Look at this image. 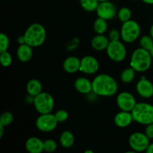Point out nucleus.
<instances>
[{
    "label": "nucleus",
    "mask_w": 153,
    "mask_h": 153,
    "mask_svg": "<svg viewBox=\"0 0 153 153\" xmlns=\"http://www.w3.org/2000/svg\"><path fill=\"white\" fill-rule=\"evenodd\" d=\"M93 92L101 97H111L117 94L118 85L116 80L108 74H100L92 82Z\"/></svg>",
    "instance_id": "f257e3e1"
},
{
    "label": "nucleus",
    "mask_w": 153,
    "mask_h": 153,
    "mask_svg": "<svg viewBox=\"0 0 153 153\" xmlns=\"http://www.w3.org/2000/svg\"><path fill=\"white\" fill-rule=\"evenodd\" d=\"M25 43L31 47L42 46L46 37V29L40 23H33L27 28L24 33Z\"/></svg>",
    "instance_id": "f03ea898"
},
{
    "label": "nucleus",
    "mask_w": 153,
    "mask_h": 153,
    "mask_svg": "<svg viewBox=\"0 0 153 153\" xmlns=\"http://www.w3.org/2000/svg\"><path fill=\"white\" fill-rule=\"evenodd\" d=\"M152 56L149 51L143 48L135 49L131 55L130 66L136 72H145L149 70L152 64Z\"/></svg>",
    "instance_id": "7ed1b4c3"
},
{
    "label": "nucleus",
    "mask_w": 153,
    "mask_h": 153,
    "mask_svg": "<svg viewBox=\"0 0 153 153\" xmlns=\"http://www.w3.org/2000/svg\"><path fill=\"white\" fill-rule=\"evenodd\" d=\"M131 114L134 120L141 125L153 123V105L149 103H137L131 111Z\"/></svg>",
    "instance_id": "20e7f679"
},
{
    "label": "nucleus",
    "mask_w": 153,
    "mask_h": 153,
    "mask_svg": "<svg viewBox=\"0 0 153 153\" xmlns=\"http://www.w3.org/2000/svg\"><path fill=\"white\" fill-rule=\"evenodd\" d=\"M34 108L38 113H51L54 108L55 101L52 95L46 92H41L40 94L34 97L33 102Z\"/></svg>",
    "instance_id": "39448f33"
},
{
    "label": "nucleus",
    "mask_w": 153,
    "mask_h": 153,
    "mask_svg": "<svg viewBox=\"0 0 153 153\" xmlns=\"http://www.w3.org/2000/svg\"><path fill=\"white\" fill-rule=\"evenodd\" d=\"M121 38L126 43H132L138 38L140 34L139 24L132 19L123 22L120 31Z\"/></svg>",
    "instance_id": "423d86ee"
},
{
    "label": "nucleus",
    "mask_w": 153,
    "mask_h": 153,
    "mask_svg": "<svg viewBox=\"0 0 153 153\" xmlns=\"http://www.w3.org/2000/svg\"><path fill=\"white\" fill-rule=\"evenodd\" d=\"M106 52L109 58L115 62H121L126 57V49L120 40L110 41Z\"/></svg>",
    "instance_id": "0eeeda50"
},
{
    "label": "nucleus",
    "mask_w": 153,
    "mask_h": 153,
    "mask_svg": "<svg viewBox=\"0 0 153 153\" xmlns=\"http://www.w3.org/2000/svg\"><path fill=\"white\" fill-rule=\"evenodd\" d=\"M58 123L55 114L51 113L42 114L36 120V127L43 132H50L55 129Z\"/></svg>",
    "instance_id": "6e6552de"
},
{
    "label": "nucleus",
    "mask_w": 153,
    "mask_h": 153,
    "mask_svg": "<svg viewBox=\"0 0 153 153\" xmlns=\"http://www.w3.org/2000/svg\"><path fill=\"white\" fill-rule=\"evenodd\" d=\"M150 139L141 132H134L130 135L128 138L129 146L134 152H143L146 151L149 145Z\"/></svg>",
    "instance_id": "1a4fd4ad"
},
{
    "label": "nucleus",
    "mask_w": 153,
    "mask_h": 153,
    "mask_svg": "<svg viewBox=\"0 0 153 153\" xmlns=\"http://www.w3.org/2000/svg\"><path fill=\"white\" fill-rule=\"evenodd\" d=\"M117 104L121 111H131L137 102L132 94L128 92H122L117 96Z\"/></svg>",
    "instance_id": "9d476101"
},
{
    "label": "nucleus",
    "mask_w": 153,
    "mask_h": 153,
    "mask_svg": "<svg viewBox=\"0 0 153 153\" xmlns=\"http://www.w3.org/2000/svg\"><path fill=\"white\" fill-rule=\"evenodd\" d=\"M97 16L100 18L109 20L115 17L117 14L116 6L109 1L100 2L97 8Z\"/></svg>",
    "instance_id": "9b49d317"
},
{
    "label": "nucleus",
    "mask_w": 153,
    "mask_h": 153,
    "mask_svg": "<svg viewBox=\"0 0 153 153\" xmlns=\"http://www.w3.org/2000/svg\"><path fill=\"white\" fill-rule=\"evenodd\" d=\"M100 68L98 61L94 57L85 56L81 59L80 71L85 74H94L97 73Z\"/></svg>",
    "instance_id": "f8f14e48"
},
{
    "label": "nucleus",
    "mask_w": 153,
    "mask_h": 153,
    "mask_svg": "<svg viewBox=\"0 0 153 153\" xmlns=\"http://www.w3.org/2000/svg\"><path fill=\"white\" fill-rule=\"evenodd\" d=\"M136 90L140 97L143 98H150L153 96V85L151 82L142 78L137 83Z\"/></svg>",
    "instance_id": "ddd939ff"
},
{
    "label": "nucleus",
    "mask_w": 153,
    "mask_h": 153,
    "mask_svg": "<svg viewBox=\"0 0 153 153\" xmlns=\"http://www.w3.org/2000/svg\"><path fill=\"white\" fill-rule=\"evenodd\" d=\"M134 120L131 111H122L119 112L114 117V123L117 126L120 128H125L128 126L131 122Z\"/></svg>",
    "instance_id": "4468645a"
},
{
    "label": "nucleus",
    "mask_w": 153,
    "mask_h": 153,
    "mask_svg": "<svg viewBox=\"0 0 153 153\" xmlns=\"http://www.w3.org/2000/svg\"><path fill=\"white\" fill-rule=\"evenodd\" d=\"M25 149L30 153L42 152L43 151V141L38 137H30L25 142Z\"/></svg>",
    "instance_id": "2eb2a0df"
},
{
    "label": "nucleus",
    "mask_w": 153,
    "mask_h": 153,
    "mask_svg": "<svg viewBox=\"0 0 153 153\" xmlns=\"http://www.w3.org/2000/svg\"><path fill=\"white\" fill-rule=\"evenodd\" d=\"M33 55L32 47L27 43L19 45L16 50V56L21 62H28L31 59Z\"/></svg>",
    "instance_id": "dca6fc26"
},
{
    "label": "nucleus",
    "mask_w": 153,
    "mask_h": 153,
    "mask_svg": "<svg viewBox=\"0 0 153 153\" xmlns=\"http://www.w3.org/2000/svg\"><path fill=\"white\" fill-rule=\"evenodd\" d=\"M81 60L77 57L70 56L66 58L63 64V68L67 73H74L80 70Z\"/></svg>",
    "instance_id": "f3484780"
},
{
    "label": "nucleus",
    "mask_w": 153,
    "mask_h": 153,
    "mask_svg": "<svg viewBox=\"0 0 153 153\" xmlns=\"http://www.w3.org/2000/svg\"><path fill=\"white\" fill-rule=\"evenodd\" d=\"M74 87L76 91L80 94H88L93 91L92 82L87 78L81 77L76 79L74 83Z\"/></svg>",
    "instance_id": "a211bd4d"
},
{
    "label": "nucleus",
    "mask_w": 153,
    "mask_h": 153,
    "mask_svg": "<svg viewBox=\"0 0 153 153\" xmlns=\"http://www.w3.org/2000/svg\"><path fill=\"white\" fill-rule=\"evenodd\" d=\"M110 40L103 34H97L91 40V46L95 50L102 51L107 49Z\"/></svg>",
    "instance_id": "6ab92c4d"
},
{
    "label": "nucleus",
    "mask_w": 153,
    "mask_h": 153,
    "mask_svg": "<svg viewBox=\"0 0 153 153\" xmlns=\"http://www.w3.org/2000/svg\"><path fill=\"white\" fill-rule=\"evenodd\" d=\"M26 91L29 96L36 97L42 92V84L37 79H31L27 84Z\"/></svg>",
    "instance_id": "aec40b11"
},
{
    "label": "nucleus",
    "mask_w": 153,
    "mask_h": 153,
    "mask_svg": "<svg viewBox=\"0 0 153 153\" xmlns=\"http://www.w3.org/2000/svg\"><path fill=\"white\" fill-rule=\"evenodd\" d=\"M60 143L64 148H70L74 144L75 138L73 133L70 131H64L60 136Z\"/></svg>",
    "instance_id": "412c9836"
},
{
    "label": "nucleus",
    "mask_w": 153,
    "mask_h": 153,
    "mask_svg": "<svg viewBox=\"0 0 153 153\" xmlns=\"http://www.w3.org/2000/svg\"><path fill=\"white\" fill-rule=\"evenodd\" d=\"M108 23L106 19L98 17L94 23V30L97 34H102L107 31Z\"/></svg>",
    "instance_id": "4be33fe9"
},
{
    "label": "nucleus",
    "mask_w": 153,
    "mask_h": 153,
    "mask_svg": "<svg viewBox=\"0 0 153 153\" xmlns=\"http://www.w3.org/2000/svg\"><path fill=\"white\" fill-rule=\"evenodd\" d=\"M135 70L132 68V67H129V68H126L121 73V80L124 83H131L135 77Z\"/></svg>",
    "instance_id": "5701e85b"
},
{
    "label": "nucleus",
    "mask_w": 153,
    "mask_h": 153,
    "mask_svg": "<svg viewBox=\"0 0 153 153\" xmlns=\"http://www.w3.org/2000/svg\"><path fill=\"white\" fill-rule=\"evenodd\" d=\"M80 4L84 10L92 12L97 10L100 1L98 0H80Z\"/></svg>",
    "instance_id": "b1692460"
},
{
    "label": "nucleus",
    "mask_w": 153,
    "mask_h": 153,
    "mask_svg": "<svg viewBox=\"0 0 153 153\" xmlns=\"http://www.w3.org/2000/svg\"><path fill=\"white\" fill-rule=\"evenodd\" d=\"M118 18H119L120 20L123 23V22L128 21L129 19H131V11L130 10L129 8L126 7H123L119 10L117 13Z\"/></svg>",
    "instance_id": "393cba45"
},
{
    "label": "nucleus",
    "mask_w": 153,
    "mask_h": 153,
    "mask_svg": "<svg viewBox=\"0 0 153 153\" xmlns=\"http://www.w3.org/2000/svg\"><path fill=\"white\" fill-rule=\"evenodd\" d=\"M140 47L143 48V49L150 51V49L153 46V39L151 36H143L140 40Z\"/></svg>",
    "instance_id": "a878e982"
},
{
    "label": "nucleus",
    "mask_w": 153,
    "mask_h": 153,
    "mask_svg": "<svg viewBox=\"0 0 153 153\" xmlns=\"http://www.w3.org/2000/svg\"><path fill=\"white\" fill-rule=\"evenodd\" d=\"M13 120V115L9 111H5L1 115L0 117V125L4 126V127L10 125Z\"/></svg>",
    "instance_id": "bb28decb"
},
{
    "label": "nucleus",
    "mask_w": 153,
    "mask_h": 153,
    "mask_svg": "<svg viewBox=\"0 0 153 153\" xmlns=\"http://www.w3.org/2000/svg\"><path fill=\"white\" fill-rule=\"evenodd\" d=\"M58 145L52 139H48L43 141V151L46 152H53L56 150Z\"/></svg>",
    "instance_id": "cd10ccee"
},
{
    "label": "nucleus",
    "mask_w": 153,
    "mask_h": 153,
    "mask_svg": "<svg viewBox=\"0 0 153 153\" xmlns=\"http://www.w3.org/2000/svg\"><path fill=\"white\" fill-rule=\"evenodd\" d=\"M0 60H1V65L4 67H9L12 64L11 55L7 51L1 52V54H0Z\"/></svg>",
    "instance_id": "c85d7f7f"
},
{
    "label": "nucleus",
    "mask_w": 153,
    "mask_h": 153,
    "mask_svg": "<svg viewBox=\"0 0 153 153\" xmlns=\"http://www.w3.org/2000/svg\"><path fill=\"white\" fill-rule=\"evenodd\" d=\"M9 47V39L8 37L4 33L0 34V53L5 52Z\"/></svg>",
    "instance_id": "c756f323"
},
{
    "label": "nucleus",
    "mask_w": 153,
    "mask_h": 153,
    "mask_svg": "<svg viewBox=\"0 0 153 153\" xmlns=\"http://www.w3.org/2000/svg\"><path fill=\"white\" fill-rule=\"evenodd\" d=\"M55 117L58 123H63L68 119L69 114L67 111L61 109V110H58L55 114Z\"/></svg>",
    "instance_id": "7c9ffc66"
},
{
    "label": "nucleus",
    "mask_w": 153,
    "mask_h": 153,
    "mask_svg": "<svg viewBox=\"0 0 153 153\" xmlns=\"http://www.w3.org/2000/svg\"><path fill=\"white\" fill-rule=\"evenodd\" d=\"M121 37L120 32L116 29H113L109 32V40L110 41H117L120 40V37Z\"/></svg>",
    "instance_id": "2f4dec72"
},
{
    "label": "nucleus",
    "mask_w": 153,
    "mask_h": 153,
    "mask_svg": "<svg viewBox=\"0 0 153 153\" xmlns=\"http://www.w3.org/2000/svg\"><path fill=\"white\" fill-rule=\"evenodd\" d=\"M145 134L149 139H153V123L146 126Z\"/></svg>",
    "instance_id": "473e14b6"
},
{
    "label": "nucleus",
    "mask_w": 153,
    "mask_h": 153,
    "mask_svg": "<svg viewBox=\"0 0 153 153\" xmlns=\"http://www.w3.org/2000/svg\"><path fill=\"white\" fill-rule=\"evenodd\" d=\"M146 152L147 153H153V143H149L147 149H146Z\"/></svg>",
    "instance_id": "72a5a7b5"
},
{
    "label": "nucleus",
    "mask_w": 153,
    "mask_h": 153,
    "mask_svg": "<svg viewBox=\"0 0 153 153\" xmlns=\"http://www.w3.org/2000/svg\"><path fill=\"white\" fill-rule=\"evenodd\" d=\"M17 42L19 43V45L23 44L25 43V39H24V36H20L17 38Z\"/></svg>",
    "instance_id": "f704fd0d"
},
{
    "label": "nucleus",
    "mask_w": 153,
    "mask_h": 153,
    "mask_svg": "<svg viewBox=\"0 0 153 153\" xmlns=\"http://www.w3.org/2000/svg\"><path fill=\"white\" fill-rule=\"evenodd\" d=\"M4 126L0 125V137H2L3 133H4Z\"/></svg>",
    "instance_id": "c9c22d12"
},
{
    "label": "nucleus",
    "mask_w": 153,
    "mask_h": 153,
    "mask_svg": "<svg viewBox=\"0 0 153 153\" xmlns=\"http://www.w3.org/2000/svg\"><path fill=\"white\" fill-rule=\"evenodd\" d=\"M144 3L148 4H153V0H142Z\"/></svg>",
    "instance_id": "e433bc0d"
},
{
    "label": "nucleus",
    "mask_w": 153,
    "mask_h": 153,
    "mask_svg": "<svg viewBox=\"0 0 153 153\" xmlns=\"http://www.w3.org/2000/svg\"><path fill=\"white\" fill-rule=\"evenodd\" d=\"M149 33H150V36L152 37V38L153 39V24L152 25L150 28V31H149Z\"/></svg>",
    "instance_id": "4c0bfd02"
},
{
    "label": "nucleus",
    "mask_w": 153,
    "mask_h": 153,
    "mask_svg": "<svg viewBox=\"0 0 153 153\" xmlns=\"http://www.w3.org/2000/svg\"><path fill=\"white\" fill-rule=\"evenodd\" d=\"M149 52H150V54H151V56H152V58H153V46H152V49H150V51H149Z\"/></svg>",
    "instance_id": "58836bf2"
},
{
    "label": "nucleus",
    "mask_w": 153,
    "mask_h": 153,
    "mask_svg": "<svg viewBox=\"0 0 153 153\" xmlns=\"http://www.w3.org/2000/svg\"><path fill=\"white\" fill-rule=\"evenodd\" d=\"M85 152V153H93L94 152H93L92 150H86Z\"/></svg>",
    "instance_id": "ea45409f"
},
{
    "label": "nucleus",
    "mask_w": 153,
    "mask_h": 153,
    "mask_svg": "<svg viewBox=\"0 0 153 153\" xmlns=\"http://www.w3.org/2000/svg\"><path fill=\"white\" fill-rule=\"evenodd\" d=\"M100 2H102V1H109V0H98Z\"/></svg>",
    "instance_id": "a19ab883"
}]
</instances>
